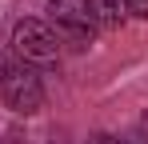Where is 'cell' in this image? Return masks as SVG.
<instances>
[{
	"instance_id": "3957f363",
	"label": "cell",
	"mask_w": 148,
	"mask_h": 144,
	"mask_svg": "<svg viewBox=\"0 0 148 144\" xmlns=\"http://www.w3.org/2000/svg\"><path fill=\"white\" fill-rule=\"evenodd\" d=\"M48 20L72 40H88L96 32V16L88 0H48Z\"/></svg>"
},
{
	"instance_id": "277c9868",
	"label": "cell",
	"mask_w": 148,
	"mask_h": 144,
	"mask_svg": "<svg viewBox=\"0 0 148 144\" xmlns=\"http://www.w3.org/2000/svg\"><path fill=\"white\" fill-rule=\"evenodd\" d=\"M92 4V16H96L100 28H120L124 12H120V0H88Z\"/></svg>"
},
{
	"instance_id": "52a82bcc",
	"label": "cell",
	"mask_w": 148,
	"mask_h": 144,
	"mask_svg": "<svg viewBox=\"0 0 148 144\" xmlns=\"http://www.w3.org/2000/svg\"><path fill=\"white\" fill-rule=\"evenodd\" d=\"M120 144H148V136H144V128H136V132H128Z\"/></svg>"
},
{
	"instance_id": "8992f818",
	"label": "cell",
	"mask_w": 148,
	"mask_h": 144,
	"mask_svg": "<svg viewBox=\"0 0 148 144\" xmlns=\"http://www.w3.org/2000/svg\"><path fill=\"white\" fill-rule=\"evenodd\" d=\"M8 52H12V44H8V40H4V32H0V76H4V68L12 64V56H8Z\"/></svg>"
},
{
	"instance_id": "5b68a950",
	"label": "cell",
	"mask_w": 148,
	"mask_h": 144,
	"mask_svg": "<svg viewBox=\"0 0 148 144\" xmlns=\"http://www.w3.org/2000/svg\"><path fill=\"white\" fill-rule=\"evenodd\" d=\"M120 8L136 20H148V0H120Z\"/></svg>"
},
{
	"instance_id": "6da1fadb",
	"label": "cell",
	"mask_w": 148,
	"mask_h": 144,
	"mask_svg": "<svg viewBox=\"0 0 148 144\" xmlns=\"http://www.w3.org/2000/svg\"><path fill=\"white\" fill-rule=\"evenodd\" d=\"M12 52L20 56V64H56V56H60V36H56V28L44 20H16L12 28Z\"/></svg>"
},
{
	"instance_id": "7a4b0ae2",
	"label": "cell",
	"mask_w": 148,
	"mask_h": 144,
	"mask_svg": "<svg viewBox=\"0 0 148 144\" xmlns=\"http://www.w3.org/2000/svg\"><path fill=\"white\" fill-rule=\"evenodd\" d=\"M0 100L12 112L32 116V112L44 108V84H40V76L28 68V64H8L4 76H0Z\"/></svg>"
},
{
	"instance_id": "ba28073f",
	"label": "cell",
	"mask_w": 148,
	"mask_h": 144,
	"mask_svg": "<svg viewBox=\"0 0 148 144\" xmlns=\"http://www.w3.org/2000/svg\"><path fill=\"white\" fill-rule=\"evenodd\" d=\"M92 144H120V136H108V132H100V136H92Z\"/></svg>"
}]
</instances>
